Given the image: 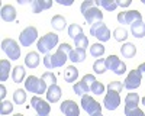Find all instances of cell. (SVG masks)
<instances>
[{"mask_svg": "<svg viewBox=\"0 0 145 116\" xmlns=\"http://www.w3.org/2000/svg\"><path fill=\"white\" fill-rule=\"evenodd\" d=\"M72 48H71V45L63 42L61 45H58V50L55 54H48L45 55L44 58V65L45 68L48 70H52V68H57V67H63L65 64L67 60H70V54H71Z\"/></svg>", "mask_w": 145, "mask_h": 116, "instance_id": "6da1fadb", "label": "cell"}, {"mask_svg": "<svg viewBox=\"0 0 145 116\" xmlns=\"http://www.w3.org/2000/svg\"><path fill=\"white\" fill-rule=\"evenodd\" d=\"M122 89H125V86L120 81H112L107 86V93L103 99V104L107 110H116L120 104V96L119 93L122 91Z\"/></svg>", "mask_w": 145, "mask_h": 116, "instance_id": "7a4b0ae2", "label": "cell"}, {"mask_svg": "<svg viewBox=\"0 0 145 116\" xmlns=\"http://www.w3.org/2000/svg\"><path fill=\"white\" fill-rule=\"evenodd\" d=\"M57 45H58V35L50 32V33L44 35V36H41V39L36 42V48H38V51L41 54L48 55Z\"/></svg>", "mask_w": 145, "mask_h": 116, "instance_id": "3957f363", "label": "cell"}, {"mask_svg": "<svg viewBox=\"0 0 145 116\" xmlns=\"http://www.w3.org/2000/svg\"><path fill=\"white\" fill-rule=\"evenodd\" d=\"M25 89L31 93H36V94H42V93H46L48 90V84L42 78H38L35 76H29L25 81Z\"/></svg>", "mask_w": 145, "mask_h": 116, "instance_id": "277c9868", "label": "cell"}, {"mask_svg": "<svg viewBox=\"0 0 145 116\" xmlns=\"http://www.w3.org/2000/svg\"><path fill=\"white\" fill-rule=\"evenodd\" d=\"M90 35H93L94 38H97L100 42H106L110 39V31H109V28L102 22H96L91 25L90 28Z\"/></svg>", "mask_w": 145, "mask_h": 116, "instance_id": "5b68a950", "label": "cell"}, {"mask_svg": "<svg viewBox=\"0 0 145 116\" xmlns=\"http://www.w3.org/2000/svg\"><path fill=\"white\" fill-rule=\"evenodd\" d=\"M2 50L10 60H18L20 57V46L12 38H6L5 41H2Z\"/></svg>", "mask_w": 145, "mask_h": 116, "instance_id": "8992f818", "label": "cell"}, {"mask_svg": "<svg viewBox=\"0 0 145 116\" xmlns=\"http://www.w3.org/2000/svg\"><path fill=\"white\" fill-rule=\"evenodd\" d=\"M106 68L110 70V71H113L116 76H122V74H125V71H126V64L120 61L119 57H116V55H109V57L106 58Z\"/></svg>", "mask_w": 145, "mask_h": 116, "instance_id": "52a82bcc", "label": "cell"}, {"mask_svg": "<svg viewBox=\"0 0 145 116\" xmlns=\"http://www.w3.org/2000/svg\"><path fill=\"white\" fill-rule=\"evenodd\" d=\"M36 39H38V31H36L35 26L25 28L19 35V42L22 46H31Z\"/></svg>", "mask_w": 145, "mask_h": 116, "instance_id": "ba28073f", "label": "cell"}, {"mask_svg": "<svg viewBox=\"0 0 145 116\" xmlns=\"http://www.w3.org/2000/svg\"><path fill=\"white\" fill-rule=\"evenodd\" d=\"M81 108L86 110L90 116H93L94 113H100L102 112V106L99 102H96L91 96L89 94H84L81 96Z\"/></svg>", "mask_w": 145, "mask_h": 116, "instance_id": "9c48e42d", "label": "cell"}, {"mask_svg": "<svg viewBox=\"0 0 145 116\" xmlns=\"http://www.w3.org/2000/svg\"><path fill=\"white\" fill-rule=\"evenodd\" d=\"M142 20V15L138 10H126V12H120L118 15V22L122 25H132L135 22Z\"/></svg>", "mask_w": 145, "mask_h": 116, "instance_id": "30bf717a", "label": "cell"}, {"mask_svg": "<svg viewBox=\"0 0 145 116\" xmlns=\"http://www.w3.org/2000/svg\"><path fill=\"white\" fill-rule=\"evenodd\" d=\"M141 81H142V73L137 68V70H132V71L126 76L123 86L128 90H135L141 86Z\"/></svg>", "mask_w": 145, "mask_h": 116, "instance_id": "8fae6325", "label": "cell"}, {"mask_svg": "<svg viewBox=\"0 0 145 116\" xmlns=\"http://www.w3.org/2000/svg\"><path fill=\"white\" fill-rule=\"evenodd\" d=\"M84 19H86L87 23H90V25H93V23L96 22H102L103 20V12H100L99 7L96 6H91V7H87L86 10L81 12Z\"/></svg>", "mask_w": 145, "mask_h": 116, "instance_id": "7c38bea8", "label": "cell"}, {"mask_svg": "<svg viewBox=\"0 0 145 116\" xmlns=\"http://www.w3.org/2000/svg\"><path fill=\"white\" fill-rule=\"evenodd\" d=\"M31 106L36 110V113L41 115V116H48V115H50V112H51V106L48 104V102L42 100L38 96H33L31 99Z\"/></svg>", "mask_w": 145, "mask_h": 116, "instance_id": "4fadbf2b", "label": "cell"}, {"mask_svg": "<svg viewBox=\"0 0 145 116\" xmlns=\"http://www.w3.org/2000/svg\"><path fill=\"white\" fill-rule=\"evenodd\" d=\"M59 109L65 116H80V108L74 100H64L59 104Z\"/></svg>", "mask_w": 145, "mask_h": 116, "instance_id": "5bb4252c", "label": "cell"}, {"mask_svg": "<svg viewBox=\"0 0 145 116\" xmlns=\"http://www.w3.org/2000/svg\"><path fill=\"white\" fill-rule=\"evenodd\" d=\"M46 100L50 103H57L59 99H61V89H59L58 84H52V86H48V90H46Z\"/></svg>", "mask_w": 145, "mask_h": 116, "instance_id": "9a60e30c", "label": "cell"}, {"mask_svg": "<svg viewBox=\"0 0 145 116\" xmlns=\"http://www.w3.org/2000/svg\"><path fill=\"white\" fill-rule=\"evenodd\" d=\"M52 6V0H33L31 2V7L33 13H41L42 10H46Z\"/></svg>", "mask_w": 145, "mask_h": 116, "instance_id": "2e32d148", "label": "cell"}, {"mask_svg": "<svg viewBox=\"0 0 145 116\" xmlns=\"http://www.w3.org/2000/svg\"><path fill=\"white\" fill-rule=\"evenodd\" d=\"M0 15H2V19L5 22H13L16 19V9L12 5H6V6L2 7Z\"/></svg>", "mask_w": 145, "mask_h": 116, "instance_id": "e0dca14e", "label": "cell"}, {"mask_svg": "<svg viewBox=\"0 0 145 116\" xmlns=\"http://www.w3.org/2000/svg\"><path fill=\"white\" fill-rule=\"evenodd\" d=\"M131 32L135 38H144L145 36V23L142 20L135 22L131 25Z\"/></svg>", "mask_w": 145, "mask_h": 116, "instance_id": "ac0fdd59", "label": "cell"}, {"mask_svg": "<svg viewBox=\"0 0 145 116\" xmlns=\"http://www.w3.org/2000/svg\"><path fill=\"white\" fill-rule=\"evenodd\" d=\"M25 65L29 67V68H36L38 67L39 65V55H38V52H33V51L28 52L26 57H25Z\"/></svg>", "mask_w": 145, "mask_h": 116, "instance_id": "d6986e66", "label": "cell"}, {"mask_svg": "<svg viewBox=\"0 0 145 116\" xmlns=\"http://www.w3.org/2000/svg\"><path fill=\"white\" fill-rule=\"evenodd\" d=\"M78 77V70L74 67V65H68L64 71V78L67 83H74Z\"/></svg>", "mask_w": 145, "mask_h": 116, "instance_id": "ffe728a7", "label": "cell"}, {"mask_svg": "<svg viewBox=\"0 0 145 116\" xmlns=\"http://www.w3.org/2000/svg\"><path fill=\"white\" fill-rule=\"evenodd\" d=\"M139 104V96L138 93H128L125 97V108L132 109V108H138Z\"/></svg>", "mask_w": 145, "mask_h": 116, "instance_id": "44dd1931", "label": "cell"}, {"mask_svg": "<svg viewBox=\"0 0 145 116\" xmlns=\"http://www.w3.org/2000/svg\"><path fill=\"white\" fill-rule=\"evenodd\" d=\"M72 90H74L76 94L84 96V94H87V93H90V86L84 80H81V81H78V83H76L74 86H72Z\"/></svg>", "mask_w": 145, "mask_h": 116, "instance_id": "7402d4cb", "label": "cell"}, {"mask_svg": "<svg viewBox=\"0 0 145 116\" xmlns=\"http://www.w3.org/2000/svg\"><path fill=\"white\" fill-rule=\"evenodd\" d=\"M70 60L71 63H83L86 60V50H81V48L72 50L70 54Z\"/></svg>", "mask_w": 145, "mask_h": 116, "instance_id": "603a6c76", "label": "cell"}, {"mask_svg": "<svg viewBox=\"0 0 145 116\" xmlns=\"http://www.w3.org/2000/svg\"><path fill=\"white\" fill-rule=\"evenodd\" d=\"M120 52L125 58H134L135 54H137V46L131 42H126L125 45H122V48H120Z\"/></svg>", "mask_w": 145, "mask_h": 116, "instance_id": "cb8c5ba5", "label": "cell"}, {"mask_svg": "<svg viewBox=\"0 0 145 116\" xmlns=\"http://www.w3.org/2000/svg\"><path fill=\"white\" fill-rule=\"evenodd\" d=\"M51 25H52V28H54L55 31H63V29L67 26V20H65V18L61 16V15H55V16L51 19Z\"/></svg>", "mask_w": 145, "mask_h": 116, "instance_id": "d4e9b609", "label": "cell"}, {"mask_svg": "<svg viewBox=\"0 0 145 116\" xmlns=\"http://www.w3.org/2000/svg\"><path fill=\"white\" fill-rule=\"evenodd\" d=\"M10 63L7 60H0V81H6L10 73Z\"/></svg>", "mask_w": 145, "mask_h": 116, "instance_id": "484cf974", "label": "cell"}, {"mask_svg": "<svg viewBox=\"0 0 145 116\" xmlns=\"http://www.w3.org/2000/svg\"><path fill=\"white\" fill-rule=\"evenodd\" d=\"M25 74H26L25 68H23L22 65H16L13 68V71H12V78H13L15 83H22L23 78H25Z\"/></svg>", "mask_w": 145, "mask_h": 116, "instance_id": "4316f807", "label": "cell"}, {"mask_svg": "<svg viewBox=\"0 0 145 116\" xmlns=\"http://www.w3.org/2000/svg\"><path fill=\"white\" fill-rule=\"evenodd\" d=\"M80 35H83V28L80 25H77V23H72V25L68 26V36L71 39H77Z\"/></svg>", "mask_w": 145, "mask_h": 116, "instance_id": "83f0119b", "label": "cell"}, {"mask_svg": "<svg viewBox=\"0 0 145 116\" xmlns=\"http://www.w3.org/2000/svg\"><path fill=\"white\" fill-rule=\"evenodd\" d=\"M96 6H102L107 12H113L118 7L115 0H96Z\"/></svg>", "mask_w": 145, "mask_h": 116, "instance_id": "f1b7e54d", "label": "cell"}, {"mask_svg": "<svg viewBox=\"0 0 145 116\" xmlns=\"http://www.w3.org/2000/svg\"><path fill=\"white\" fill-rule=\"evenodd\" d=\"M90 54L99 60V58H100V57L105 54V45H103V44H100V42H97V44H93V45L90 46Z\"/></svg>", "mask_w": 145, "mask_h": 116, "instance_id": "f546056e", "label": "cell"}, {"mask_svg": "<svg viewBox=\"0 0 145 116\" xmlns=\"http://www.w3.org/2000/svg\"><path fill=\"white\" fill-rule=\"evenodd\" d=\"M113 38L118 41V42H122V41H126L128 38V31L125 28H116L113 31Z\"/></svg>", "mask_w": 145, "mask_h": 116, "instance_id": "4dcf8cb0", "label": "cell"}, {"mask_svg": "<svg viewBox=\"0 0 145 116\" xmlns=\"http://www.w3.org/2000/svg\"><path fill=\"white\" fill-rule=\"evenodd\" d=\"M93 70H94V73H97V74H103L106 71V60H103V58H99V60H96L94 64H93Z\"/></svg>", "mask_w": 145, "mask_h": 116, "instance_id": "1f68e13d", "label": "cell"}, {"mask_svg": "<svg viewBox=\"0 0 145 116\" xmlns=\"http://www.w3.org/2000/svg\"><path fill=\"white\" fill-rule=\"evenodd\" d=\"M26 100V93L25 90H22V89H18L15 93H13V102L16 104H23Z\"/></svg>", "mask_w": 145, "mask_h": 116, "instance_id": "d6a6232c", "label": "cell"}, {"mask_svg": "<svg viewBox=\"0 0 145 116\" xmlns=\"http://www.w3.org/2000/svg\"><path fill=\"white\" fill-rule=\"evenodd\" d=\"M105 86L100 83V81H93L91 83V86H90V93H93V94H97V96H100L102 93H105Z\"/></svg>", "mask_w": 145, "mask_h": 116, "instance_id": "836d02e7", "label": "cell"}, {"mask_svg": "<svg viewBox=\"0 0 145 116\" xmlns=\"http://www.w3.org/2000/svg\"><path fill=\"white\" fill-rule=\"evenodd\" d=\"M12 112H13V104H12L10 102L3 100L2 103H0V113H2V116H6Z\"/></svg>", "mask_w": 145, "mask_h": 116, "instance_id": "e575fe53", "label": "cell"}, {"mask_svg": "<svg viewBox=\"0 0 145 116\" xmlns=\"http://www.w3.org/2000/svg\"><path fill=\"white\" fill-rule=\"evenodd\" d=\"M76 42V48H81V50H86L89 46V39L86 35H80V36L74 41Z\"/></svg>", "mask_w": 145, "mask_h": 116, "instance_id": "d590c367", "label": "cell"}, {"mask_svg": "<svg viewBox=\"0 0 145 116\" xmlns=\"http://www.w3.org/2000/svg\"><path fill=\"white\" fill-rule=\"evenodd\" d=\"M45 83L48 84V86H52V84H57V77H55V74H52V73H50V71H46V73H44L42 74V77H41Z\"/></svg>", "mask_w": 145, "mask_h": 116, "instance_id": "8d00e7d4", "label": "cell"}, {"mask_svg": "<svg viewBox=\"0 0 145 116\" xmlns=\"http://www.w3.org/2000/svg\"><path fill=\"white\" fill-rule=\"evenodd\" d=\"M125 116H145V113L139 108H132V109L125 108Z\"/></svg>", "mask_w": 145, "mask_h": 116, "instance_id": "74e56055", "label": "cell"}, {"mask_svg": "<svg viewBox=\"0 0 145 116\" xmlns=\"http://www.w3.org/2000/svg\"><path fill=\"white\" fill-rule=\"evenodd\" d=\"M91 6H96V2H93V0H86V2H83L81 6H80V10H86L87 7H91Z\"/></svg>", "mask_w": 145, "mask_h": 116, "instance_id": "f35d334b", "label": "cell"}, {"mask_svg": "<svg viewBox=\"0 0 145 116\" xmlns=\"http://www.w3.org/2000/svg\"><path fill=\"white\" fill-rule=\"evenodd\" d=\"M116 5L118 6H120V7H128V6H131V0H116Z\"/></svg>", "mask_w": 145, "mask_h": 116, "instance_id": "ab89813d", "label": "cell"}, {"mask_svg": "<svg viewBox=\"0 0 145 116\" xmlns=\"http://www.w3.org/2000/svg\"><path fill=\"white\" fill-rule=\"evenodd\" d=\"M5 96H6V87L3 84H0V99H2V102L5 100Z\"/></svg>", "mask_w": 145, "mask_h": 116, "instance_id": "60d3db41", "label": "cell"}, {"mask_svg": "<svg viewBox=\"0 0 145 116\" xmlns=\"http://www.w3.org/2000/svg\"><path fill=\"white\" fill-rule=\"evenodd\" d=\"M58 5H64V6H71L72 5V0H57Z\"/></svg>", "mask_w": 145, "mask_h": 116, "instance_id": "b9f144b4", "label": "cell"}, {"mask_svg": "<svg viewBox=\"0 0 145 116\" xmlns=\"http://www.w3.org/2000/svg\"><path fill=\"white\" fill-rule=\"evenodd\" d=\"M138 70L142 73V74H145V63H142V64H139V67H138Z\"/></svg>", "mask_w": 145, "mask_h": 116, "instance_id": "7bdbcfd3", "label": "cell"}, {"mask_svg": "<svg viewBox=\"0 0 145 116\" xmlns=\"http://www.w3.org/2000/svg\"><path fill=\"white\" fill-rule=\"evenodd\" d=\"M93 116H103V115H102V112H100V113H94Z\"/></svg>", "mask_w": 145, "mask_h": 116, "instance_id": "ee69618b", "label": "cell"}, {"mask_svg": "<svg viewBox=\"0 0 145 116\" xmlns=\"http://www.w3.org/2000/svg\"><path fill=\"white\" fill-rule=\"evenodd\" d=\"M142 104H144V106H145V96L142 97Z\"/></svg>", "mask_w": 145, "mask_h": 116, "instance_id": "f6af8a7d", "label": "cell"}, {"mask_svg": "<svg viewBox=\"0 0 145 116\" xmlns=\"http://www.w3.org/2000/svg\"><path fill=\"white\" fill-rule=\"evenodd\" d=\"M15 116H23V115H22V113H16Z\"/></svg>", "mask_w": 145, "mask_h": 116, "instance_id": "bcb514c9", "label": "cell"}, {"mask_svg": "<svg viewBox=\"0 0 145 116\" xmlns=\"http://www.w3.org/2000/svg\"><path fill=\"white\" fill-rule=\"evenodd\" d=\"M142 3H144V5H145V0H142Z\"/></svg>", "mask_w": 145, "mask_h": 116, "instance_id": "7dc6e473", "label": "cell"}, {"mask_svg": "<svg viewBox=\"0 0 145 116\" xmlns=\"http://www.w3.org/2000/svg\"><path fill=\"white\" fill-rule=\"evenodd\" d=\"M36 116H41V115H36Z\"/></svg>", "mask_w": 145, "mask_h": 116, "instance_id": "c3c4849f", "label": "cell"}]
</instances>
